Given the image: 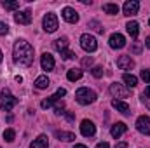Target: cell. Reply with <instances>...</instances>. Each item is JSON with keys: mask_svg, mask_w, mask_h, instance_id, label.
I'll return each mask as SVG.
<instances>
[{"mask_svg": "<svg viewBox=\"0 0 150 148\" xmlns=\"http://www.w3.org/2000/svg\"><path fill=\"white\" fill-rule=\"evenodd\" d=\"M110 47L112 49H122L124 45H126V38H124V35H120V33H113V35H110Z\"/></svg>", "mask_w": 150, "mask_h": 148, "instance_id": "12", "label": "cell"}, {"mask_svg": "<svg viewBox=\"0 0 150 148\" xmlns=\"http://www.w3.org/2000/svg\"><path fill=\"white\" fill-rule=\"evenodd\" d=\"M16 105H18V98H14L9 89H4V91L0 92V108L5 110V111H9V110H12Z\"/></svg>", "mask_w": 150, "mask_h": 148, "instance_id": "3", "label": "cell"}, {"mask_svg": "<svg viewBox=\"0 0 150 148\" xmlns=\"http://www.w3.org/2000/svg\"><path fill=\"white\" fill-rule=\"evenodd\" d=\"M40 65H42V70L51 72V70H54V58L49 52H44L42 58H40Z\"/></svg>", "mask_w": 150, "mask_h": 148, "instance_id": "9", "label": "cell"}, {"mask_svg": "<svg viewBox=\"0 0 150 148\" xmlns=\"http://www.w3.org/2000/svg\"><path fill=\"white\" fill-rule=\"evenodd\" d=\"M110 92L115 98H129V91L122 87V84H110Z\"/></svg>", "mask_w": 150, "mask_h": 148, "instance_id": "10", "label": "cell"}, {"mask_svg": "<svg viewBox=\"0 0 150 148\" xmlns=\"http://www.w3.org/2000/svg\"><path fill=\"white\" fill-rule=\"evenodd\" d=\"M103 11L107 14H119V5L117 4H105L103 5Z\"/></svg>", "mask_w": 150, "mask_h": 148, "instance_id": "24", "label": "cell"}, {"mask_svg": "<svg viewBox=\"0 0 150 148\" xmlns=\"http://www.w3.org/2000/svg\"><path fill=\"white\" fill-rule=\"evenodd\" d=\"M67 78L68 80H79V78H82V70H79V68H72V70H68V73H67Z\"/></svg>", "mask_w": 150, "mask_h": 148, "instance_id": "23", "label": "cell"}, {"mask_svg": "<svg viewBox=\"0 0 150 148\" xmlns=\"http://www.w3.org/2000/svg\"><path fill=\"white\" fill-rule=\"evenodd\" d=\"M61 58L63 59H72V58H75V52H72V51H65V52H61Z\"/></svg>", "mask_w": 150, "mask_h": 148, "instance_id": "28", "label": "cell"}, {"mask_svg": "<svg viewBox=\"0 0 150 148\" xmlns=\"http://www.w3.org/2000/svg\"><path fill=\"white\" fill-rule=\"evenodd\" d=\"M0 61H2V51H0Z\"/></svg>", "mask_w": 150, "mask_h": 148, "instance_id": "38", "label": "cell"}, {"mask_svg": "<svg viewBox=\"0 0 150 148\" xmlns=\"http://www.w3.org/2000/svg\"><path fill=\"white\" fill-rule=\"evenodd\" d=\"M74 148H87V147H86V145H75Z\"/></svg>", "mask_w": 150, "mask_h": 148, "instance_id": "37", "label": "cell"}, {"mask_svg": "<svg viewBox=\"0 0 150 148\" xmlns=\"http://www.w3.org/2000/svg\"><path fill=\"white\" fill-rule=\"evenodd\" d=\"M142 78L145 82H150V70H142Z\"/></svg>", "mask_w": 150, "mask_h": 148, "instance_id": "29", "label": "cell"}, {"mask_svg": "<svg viewBox=\"0 0 150 148\" xmlns=\"http://www.w3.org/2000/svg\"><path fill=\"white\" fill-rule=\"evenodd\" d=\"M93 75H94L96 78H101V77H103V68H101V66H94V68H93Z\"/></svg>", "mask_w": 150, "mask_h": 148, "instance_id": "27", "label": "cell"}, {"mask_svg": "<svg viewBox=\"0 0 150 148\" xmlns=\"http://www.w3.org/2000/svg\"><path fill=\"white\" fill-rule=\"evenodd\" d=\"M143 96H147V98H150V85L147 87V89H145V91H143Z\"/></svg>", "mask_w": 150, "mask_h": 148, "instance_id": "34", "label": "cell"}, {"mask_svg": "<svg viewBox=\"0 0 150 148\" xmlns=\"http://www.w3.org/2000/svg\"><path fill=\"white\" fill-rule=\"evenodd\" d=\"M117 66H119L120 70H131V68L134 66V63H133V59H131L129 56H119Z\"/></svg>", "mask_w": 150, "mask_h": 148, "instance_id": "14", "label": "cell"}, {"mask_svg": "<svg viewBox=\"0 0 150 148\" xmlns=\"http://www.w3.org/2000/svg\"><path fill=\"white\" fill-rule=\"evenodd\" d=\"M149 25H150V21H149Z\"/></svg>", "mask_w": 150, "mask_h": 148, "instance_id": "39", "label": "cell"}, {"mask_svg": "<svg viewBox=\"0 0 150 148\" xmlns=\"http://www.w3.org/2000/svg\"><path fill=\"white\" fill-rule=\"evenodd\" d=\"M2 7L4 9H7V11H14V9H18L19 7V2H2Z\"/></svg>", "mask_w": 150, "mask_h": 148, "instance_id": "25", "label": "cell"}, {"mask_svg": "<svg viewBox=\"0 0 150 148\" xmlns=\"http://www.w3.org/2000/svg\"><path fill=\"white\" fill-rule=\"evenodd\" d=\"M93 65V58H84L82 59V66H91Z\"/></svg>", "mask_w": 150, "mask_h": 148, "instance_id": "31", "label": "cell"}, {"mask_svg": "<svg viewBox=\"0 0 150 148\" xmlns=\"http://www.w3.org/2000/svg\"><path fill=\"white\" fill-rule=\"evenodd\" d=\"M115 148H127V143H119V145H115Z\"/></svg>", "mask_w": 150, "mask_h": 148, "instance_id": "35", "label": "cell"}, {"mask_svg": "<svg viewBox=\"0 0 150 148\" xmlns=\"http://www.w3.org/2000/svg\"><path fill=\"white\" fill-rule=\"evenodd\" d=\"M42 25H44V30H45L47 33L56 32V30H58V18H56V14H54V12H47V14L44 16Z\"/></svg>", "mask_w": 150, "mask_h": 148, "instance_id": "4", "label": "cell"}, {"mask_svg": "<svg viewBox=\"0 0 150 148\" xmlns=\"http://www.w3.org/2000/svg\"><path fill=\"white\" fill-rule=\"evenodd\" d=\"M112 106L115 108L117 111L124 113V115H129V105L126 101H120V99H113L112 101Z\"/></svg>", "mask_w": 150, "mask_h": 148, "instance_id": "16", "label": "cell"}, {"mask_svg": "<svg viewBox=\"0 0 150 148\" xmlns=\"http://www.w3.org/2000/svg\"><path fill=\"white\" fill-rule=\"evenodd\" d=\"M136 129L142 132V134H150V118L147 115H142V117H138V120H136Z\"/></svg>", "mask_w": 150, "mask_h": 148, "instance_id": "6", "label": "cell"}, {"mask_svg": "<svg viewBox=\"0 0 150 148\" xmlns=\"http://www.w3.org/2000/svg\"><path fill=\"white\" fill-rule=\"evenodd\" d=\"M49 85H51V80H49L45 75H40L37 80H35V87H37V89H47Z\"/></svg>", "mask_w": 150, "mask_h": 148, "instance_id": "21", "label": "cell"}, {"mask_svg": "<svg viewBox=\"0 0 150 148\" xmlns=\"http://www.w3.org/2000/svg\"><path fill=\"white\" fill-rule=\"evenodd\" d=\"M122 80L126 82L127 87H136V85H138V78H136L134 75H131V73H124Z\"/></svg>", "mask_w": 150, "mask_h": 148, "instance_id": "22", "label": "cell"}, {"mask_svg": "<svg viewBox=\"0 0 150 148\" xmlns=\"http://www.w3.org/2000/svg\"><path fill=\"white\" fill-rule=\"evenodd\" d=\"M61 16H63V19L68 21V23H77V21H79V14H77V11L72 9V7H65V9L61 11Z\"/></svg>", "mask_w": 150, "mask_h": 148, "instance_id": "11", "label": "cell"}, {"mask_svg": "<svg viewBox=\"0 0 150 148\" xmlns=\"http://www.w3.org/2000/svg\"><path fill=\"white\" fill-rule=\"evenodd\" d=\"M96 148H110V145L103 141V143H98V145H96Z\"/></svg>", "mask_w": 150, "mask_h": 148, "instance_id": "33", "label": "cell"}, {"mask_svg": "<svg viewBox=\"0 0 150 148\" xmlns=\"http://www.w3.org/2000/svg\"><path fill=\"white\" fill-rule=\"evenodd\" d=\"M127 131V127H126V124L124 122H117V124H113L112 129H110V134H112L113 138L117 140V138H120L124 132Z\"/></svg>", "mask_w": 150, "mask_h": 148, "instance_id": "15", "label": "cell"}, {"mask_svg": "<svg viewBox=\"0 0 150 148\" xmlns=\"http://www.w3.org/2000/svg\"><path fill=\"white\" fill-rule=\"evenodd\" d=\"M131 51H133V52H136V54H138V52H140V51H142V44H140V42H136V44H134V45H133V49H131Z\"/></svg>", "mask_w": 150, "mask_h": 148, "instance_id": "32", "label": "cell"}, {"mask_svg": "<svg viewBox=\"0 0 150 148\" xmlns=\"http://www.w3.org/2000/svg\"><path fill=\"white\" fill-rule=\"evenodd\" d=\"M52 47L61 54V52H65L67 51V47H68V38L63 37V38H58V40H54V44H52Z\"/></svg>", "mask_w": 150, "mask_h": 148, "instance_id": "17", "label": "cell"}, {"mask_svg": "<svg viewBox=\"0 0 150 148\" xmlns=\"http://www.w3.org/2000/svg\"><path fill=\"white\" fill-rule=\"evenodd\" d=\"M145 45H147V47H149V49H150V37L147 38V42H145Z\"/></svg>", "mask_w": 150, "mask_h": 148, "instance_id": "36", "label": "cell"}, {"mask_svg": "<svg viewBox=\"0 0 150 148\" xmlns=\"http://www.w3.org/2000/svg\"><path fill=\"white\" fill-rule=\"evenodd\" d=\"M14 138H16V132H14V129H7L5 132H4V140L5 141H14Z\"/></svg>", "mask_w": 150, "mask_h": 148, "instance_id": "26", "label": "cell"}, {"mask_svg": "<svg viewBox=\"0 0 150 148\" xmlns=\"http://www.w3.org/2000/svg\"><path fill=\"white\" fill-rule=\"evenodd\" d=\"M7 32H9V26L5 23H0V35H7Z\"/></svg>", "mask_w": 150, "mask_h": 148, "instance_id": "30", "label": "cell"}, {"mask_svg": "<svg viewBox=\"0 0 150 148\" xmlns=\"http://www.w3.org/2000/svg\"><path fill=\"white\" fill-rule=\"evenodd\" d=\"M56 138L59 141H74L75 134L74 132H67V131H56Z\"/></svg>", "mask_w": 150, "mask_h": 148, "instance_id": "20", "label": "cell"}, {"mask_svg": "<svg viewBox=\"0 0 150 148\" xmlns=\"http://www.w3.org/2000/svg\"><path fill=\"white\" fill-rule=\"evenodd\" d=\"M14 19H16V23H19V25H30V23H32V12H30V11L16 12V14H14Z\"/></svg>", "mask_w": 150, "mask_h": 148, "instance_id": "13", "label": "cell"}, {"mask_svg": "<svg viewBox=\"0 0 150 148\" xmlns=\"http://www.w3.org/2000/svg\"><path fill=\"white\" fill-rule=\"evenodd\" d=\"M138 9H140V4L136 0H127L124 4V16H134L138 14Z\"/></svg>", "mask_w": 150, "mask_h": 148, "instance_id": "8", "label": "cell"}, {"mask_svg": "<svg viewBox=\"0 0 150 148\" xmlns=\"http://www.w3.org/2000/svg\"><path fill=\"white\" fill-rule=\"evenodd\" d=\"M47 145H49L47 136L45 134H40L37 140H33V143L30 145V148H47Z\"/></svg>", "mask_w": 150, "mask_h": 148, "instance_id": "18", "label": "cell"}, {"mask_svg": "<svg viewBox=\"0 0 150 148\" xmlns=\"http://www.w3.org/2000/svg\"><path fill=\"white\" fill-rule=\"evenodd\" d=\"M126 28H127V33L131 35L133 38L138 37V32H140V26H138V23L136 21H129L127 25H126Z\"/></svg>", "mask_w": 150, "mask_h": 148, "instance_id": "19", "label": "cell"}, {"mask_svg": "<svg viewBox=\"0 0 150 148\" xmlns=\"http://www.w3.org/2000/svg\"><path fill=\"white\" fill-rule=\"evenodd\" d=\"M80 47H82L84 51H87V52H94V51L98 49V42H96V38L93 37V35L84 33V35L80 37Z\"/></svg>", "mask_w": 150, "mask_h": 148, "instance_id": "5", "label": "cell"}, {"mask_svg": "<svg viewBox=\"0 0 150 148\" xmlns=\"http://www.w3.org/2000/svg\"><path fill=\"white\" fill-rule=\"evenodd\" d=\"M14 61L21 66H32L33 63V47L26 40H18L14 44Z\"/></svg>", "mask_w": 150, "mask_h": 148, "instance_id": "1", "label": "cell"}, {"mask_svg": "<svg viewBox=\"0 0 150 148\" xmlns=\"http://www.w3.org/2000/svg\"><path fill=\"white\" fill-rule=\"evenodd\" d=\"M80 132H82L86 138H91V136H94V132H96V125H94L91 120H82V124H80Z\"/></svg>", "mask_w": 150, "mask_h": 148, "instance_id": "7", "label": "cell"}, {"mask_svg": "<svg viewBox=\"0 0 150 148\" xmlns=\"http://www.w3.org/2000/svg\"><path fill=\"white\" fill-rule=\"evenodd\" d=\"M75 99L80 103V105H91L96 101V94L94 91L87 89V87H80L77 92H75Z\"/></svg>", "mask_w": 150, "mask_h": 148, "instance_id": "2", "label": "cell"}]
</instances>
